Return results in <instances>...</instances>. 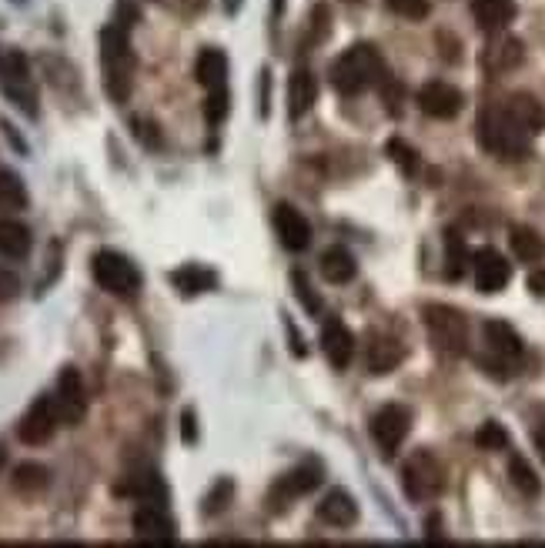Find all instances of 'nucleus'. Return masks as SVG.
<instances>
[{
	"label": "nucleus",
	"instance_id": "c03bdc74",
	"mask_svg": "<svg viewBox=\"0 0 545 548\" xmlns=\"http://www.w3.org/2000/svg\"><path fill=\"white\" fill-rule=\"evenodd\" d=\"M285 328H288V335H291V351H295V358H305L308 351H305V345H301V335H298L295 325H291L288 318H285Z\"/></svg>",
	"mask_w": 545,
	"mask_h": 548
},
{
	"label": "nucleus",
	"instance_id": "aec40b11",
	"mask_svg": "<svg viewBox=\"0 0 545 548\" xmlns=\"http://www.w3.org/2000/svg\"><path fill=\"white\" fill-rule=\"evenodd\" d=\"M194 77L204 91H225L228 87V54L218 47H204L194 61Z\"/></svg>",
	"mask_w": 545,
	"mask_h": 548
},
{
	"label": "nucleus",
	"instance_id": "c756f323",
	"mask_svg": "<svg viewBox=\"0 0 545 548\" xmlns=\"http://www.w3.org/2000/svg\"><path fill=\"white\" fill-rule=\"evenodd\" d=\"M47 485H51V472H47L44 465H37V462L17 465V472H14V492L34 498V495H41Z\"/></svg>",
	"mask_w": 545,
	"mask_h": 548
},
{
	"label": "nucleus",
	"instance_id": "8fccbe9b",
	"mask_svg": "<svg viewBox=\"0 0 545 548\" xmlns=\"http://www.w3.org/2000/svg\"><path fill=\"white\" fill-rule=\"evenodd\" d=\"M348 4H358V0H348Z\"/></svg>",
	"mask_w": 545,
	"mask_h": 548
},
{
	"label": "nucleus",
	"instance_id": "a878e982",
	"mask_svg": "<svg viewBox=\"0 0 545 548\" xmlns=\"http://www.w3.org/2000/svg\"><path fill=\"white\" fill-rule=\"evenodd\" d=\"M34 248V238H31V228L14 218H0V254L11 261H21L27 258Z\"/></svg>",
	"mask_w": 545,
	"mask_h": 548
},
{
	"label": "nucleus",
	"instance_id": "de8ad7c7",
	"mask_svg": "<svg viewBox=\"0 0 545 548\" xmlns=\"http://www.w3.org/2000/svg\"><path fill=\"white\" fill-rule=\"evenodd\" d=\"M532 442H535V452H539V455H542V462H545V422L532 432Z\"/></svg>",
	"mask_w": 545,
	"mask_h": 548
},
{
	"label": "nucleus",
	"instance_id": "412c9836",
	"mask_svg": "<svg viewBox=\"0 0 545 548\" xmlns=\"http://www.w3.org/2000/svg\"><path fill=\"white\" fill-rule=\"evenodd\" d=\"M472 17L485 34H502L515 21L512 0H472Z\"/></svg>",
	"mask_w": 545,
	"mask_h": 548
},
{
	"label": "nucleus",
	"instance_id": "bb28decb",
	"mask_svg": "<svg viewBox=\"0 0 545 548\" xmlns=\"http://www.w3.org/2000/svg\"><path fill=\"white\" fill-rule=\"evenodd\" d=\"M171 285L181 291L184 298H194V295H204L218 285V274L201 268V264H181L178 271L171 274Z\"/></svg>",
	"mask_w": 545,
	"mask_h": 548
},
{
	"label": "nucleus",
	"instance_id": "7c9ffc66",
	"mask_svg": "<svg viewBox=\"0 0 545 548\" xmlns=\"http://www.w3.org/2000/svg\"><path fill=\"white\" fill-rule=\"evenodd\" d=\"M469 251H465V241L459 231H449L445 234V278L449 281H459L465 268H469Z\"/></svg>",
	"mask_w": 545,
	"mask_h": 548
},
{
	"label": "nucleus",
	"instance_id": "f704fd0d",
	"mask_svg": "<svg viewBox=\"0 0 545 548\" xmlns=\"http://www.w3.org/2000/svg\"><path fill=\"white\" fill-rule=\"evenodd\" d=\"M475 445H479L482 452H502V448H509V432H505L499 422H485L479 432H475Z\"/></svg>",
	"mask_w": 545,
	"mask_h": 548
},
{
	"label": "nucleus",
	"instance_id": "2eb2a0df",
	"mask_svg": "<svg viewBox=\"0 0 545 548\" xmlns=\"http://www.w3.org/2000/svg\"><path fill=\"white\" fill-rule=\"evenodd\" d=\"M271 224H275L278 241L285 244L288 251L298 254L311 244V224H308L305 214H301L298 208H291V204H278L275 214H271Z\"/></svg>",
	"mask_w": 545,
	"mask_h": 548
},
{
	"label": "nucleus",
	"instance_id": "9b49d317",
	"mask_svg": "<svg viewBox=\"0 0 545 548\" xmlns=\"http://www.w3.org/2000/svg\"><path fill=\"white\" fill-rule=\"evenodd\" d=\"M131 528H134V538H141V542H154V545L178 542V525H174V518L161 502H141L131 518Z\"/></svg>",
	"mask_w": 545,
	"mask_h": 548
},
{
	"label": "nucleus",
	"instance_id": "423d86ee",
	"mask_svg": "<svg viewBox=\"0 0 545 548\" xmlns=\"http://www.w3.org/2000/svg\"><path fill=\"white\" fill-rule=\"evenodd\" d=\"M402 488L412 502H432L442 495L445 488V468L432 452L418 448L415 455H408V462L402 465Z\"/></svg>",
	"mask_w": 545,
	"mask_h": 548
},
{
	"label": "nucleus",
	"instance_id": "2f4dec72",
	"mask_svg": "<svg viewBox=\"0 0 545 548\" xmlns=\"http://www.w3.org/2000/svg\"><path fill=\"white\" fill-rule=\"evenodd\" d=\"M385 154H388V161H392L395 168L405 174V178H415L418 168H422V158H418V151L408 141H402V137H392V141L385 144Z\"/></svg>",
	"mask_w": 545,
	"mask_h": 548
},
{
	"label": "nucleus",
	"instance_id": "ddd939ff",
	"mask_svg": "<svg viewBox=\"0 0 545 548\" xmlns=\"http://www.w3.org/2000/svg\"><path fill=\"white\" fill-rule=\"evenodd\" d=\"M472 278L482 295H499V291L512 281V264L495 248H482L472 254Z\"/></svg>",
	"mask_w": 545,
	"mask_h": 548
},
{
	"label": "nucleus",
	"instance_id": "39448f33",
	"mask_svg": "<svg viewBox=\"0 0 545 548\" xmlns=\"http://www.w3.org/2000/svg\"><path fill=\"white\" fill-rule=\"evenodd\" d=\"M425 331L442 355L459 358L469 351V321H465L462 311H455L449 305H428L425 308Z\"/></svg>",
	"mask_w": 545,
	"mask_h": 548
},
{
	"label": "nucleus",
	"instance_id": "4468645a",
	"mask_svg": "<svg viewBox=\"0 0 545 548\" xmlns=\"http://www.w3.org/2000/svg\"><path fill=\"white\" fill-rule=\"evenodd\" d=\"M462 104H465L462 91L445 81H428L422 91H418V107H422V114L435 117V121H452V117H459Z\"/></svg>",
	"mask_w": 545,
	"mask_h": 548
},
{
	"label": "nucleus",
	"instance_id": "0eeeda50",
	"mask_svg": "<svg viewBox=\"0 0 545 548\" xmlns=\"http://www.w3.org/2000/svg\"><path fill=\"white\" fill-rule=\"evenodd\" d=\"M0 91L11 97L27 117H37V84L31 77V64L21 51L0 47Z\"/></svg>",
	"mask_w": 545,
	"mask_h": 548
},
{
	"label": "nucleus",
	"instance_id": "5701e85b",
	"mask_svg": "<svg viewBox=\"0 0 545 548\" xmlns=\"http://www.w3.org/2000/svg\"><path fill=\"white\" fill-rule=\"evenodd\" d=\"M114 495L121 498H134V502H168V485L161 482V475L154 472H141V475H131L114 488Z\"/></svg>",
	"mask_w": 545,
	"mask_h": 548
},
{
	"label": "nucleus",
	"instance_id": "f3484780",
	"mask_svg": "<svg viewBox=\"0 0 545 548\" xmlns=\"http://www.w3.org/2000/svg\"><path fill=\"white\" fill-rule=\"evenodd\" d=\"M321 351H325L328 365L345 371L355 358V335L338 318H328L325 328H321Z\"/></svg>",
	"mask_w": 545,
	"mask_h": 548
},
{
	"label": "nucleus",
	"instance_id": "cd10ccee",
	"mask_svg": "<svg viewBox=\"0 0 545 548\" xmlns=\"http://www.w3.org/2000/svg\"><path fill=\"white\" fill-rule=\"evenodd\" d=\"M321 274H325L328 285H348L358 274V264L345 248H328L321 254Z\"/></svg>",
	"mask_w": 545,
	"mask_h": 548
},
{
	"label": "nucleus",
	"instance_id": "9d476101",
	"mask_svg": "<svg viewBox=\"0 0 545 548\" xmlns=\"http://www.w3.org/2000/svg\"><path fill=\"white\" fill-rule=\"evenodd\" d=\"M408 428H412V411L405 405H385L372 415V438L378 445V452L385 458H392L402 442L408 438Z\"/></svg>",
	"mask_w": 545,
	"mask_h": 548
},
{
	"label": "nucleus",
	"instance_id": "c85d7f7f",
	"mask_svg": "<svg viewBox=\"0 0 545 548\" xmlns=\"http://www.w3.org/2000/svg\"><path fill=\"white\" fill-rule=\"evenodd\" d=\"M509 244L515 251V258L525 261V264H535L545 258V241L539 238V231L525 228V224H515L512 234H509Z\"/></svg>",
	"mask_w": 545,
	"mask_h": 548
},
{
	"label": "nucleus",
	"instance_id": "ea45409f",
	"mask_svg": "<svg viewBox=\"0 0 545 548\" xmlns=\"http://www.w3.org/2000/svg\"><path fill=\"white\" fill-rule=\"evenodd\" d=\"M134 134H138V141H141V144H148V148H161L158 124L144 121V117H134Z\"/></svg>",
	"mask_w": 545,
	"mask_h": 548
},
{
	"label": "nucleus",
	"instance_id": "c9c22d12",
	"mask_svg": "<svg viewBox=\"0 0 545 548\" xmlns=\"http://www.w3.org/2000/svg\"><path fill=\"white\" fill-rule=\"evenodd\" d=\"M291 285H295V295L301 301V308H305L308 315H318V311H321V295H318L315 288H311L308 274L305 271H291Z\"/></svg>",
	"mask_w": 545,
	"mask_h": 548
},
{
	"label": "nucleus",
	"instance_id": "a211bd4d",
	"mask_svg": "<svg viewBox=\"0 0 545 548\" xmlns=\"http://www.w3.org/2000/svg\"><path fill=\"white\" fill-rule=\"evenodd\" d=\"M522 57H525V47L519 37H512V34H495L489 47L482 51V67L489 74H505V71H515V67L522 64Z\"/></svg>",
	"mask_w": 545,
	"mask_h": 548
},
{
	"label": "nucleus",
	"instance_id": "20e7f679",
	"mask_svg": "<svg viewBox=\"0 0 545 548\" xmlns=\"http://www.w3.org/2000/svg\"><path fill=\"white\" fill-rule=\"evenodd\" d=\"M91 274L107 295L131 301L141 291V271L131 258H124L118 251H97L91 261Z\"/></svg>",
	"mask_w": 545,
	"mask_h": 548
},
{
	"label": "nucleus",
	"instance_id": "b1692460",
	"mask_svg": "<svg viewBox=\"0 0 545 548\" xmlns=\"http://www.w3.org/2000/svg\"><path fill=\"white\" fill-rule=\"evenodd\" d=\"M505 111L515 117V124H519L522 131H529V134L545 131V104L539 101V97L519 91V94H512L509 101H505Z\"/></svg>",
	"mask_w": 545,
	"mask_h": 548
},
{
	"label": "nucleus",
	"instance_id": "6e6552de",
	"mask_svg": "<svg viewBox=\"0 0 545 548\" xmlns=\"http://www.w3.org/2000/svg\"><path fill=\"white\" fill-rule=\"evenodd\" d=\"M321 478H325V468H321V462H315V458H311V462H301L298 468H291V472L285 478H278L275 488H271V495H268L271 512H285L295 498L311 495L321 485Z\"/></svg>",
	"mask_w": 545,
	"mask_h": 548
},
{
	"label": "nucleus",
	"instance_id": "a19ab883",
	"mask_svg": "<svg viewBox=\"0 0 545 548\" xmlns=\"http://www.w3.org/2000/svg\"><path fill=\"white\" fill-rule=\"evenodd\" d=\"M17 291H21V281H17V274L11 268H0V301L17 298Z\"/></svg>",
	"mask_w": 545,
	"mask_h": 548
},
{
	"label": "nucleus",
	"instance_id": "37998d69",
	"mask_svg": "<svg viewBox=\"0 0 545 548\" xmlns=\"http://www.w3.org/2000/svg\"><path fill=\"white\" fill-rule=\"evenodd\" d=\"M425 538H432V542H439L442 535V515H428L425 518Z\"/></svg>",
	"mask_w": 545,
	"mask_h": 548
},
{
	"label": "nucleus",
	"instance_id": "49530a36",
	"mask_svg": "<svg viewBox=\"0 0 545 548\" xmlns=\"http://www.w3.org/2000/svg\"><path fill=\"white\" fill-rule=\"evenodd\" d=\"M529 288H532V295L545 298V271H532L529 274Z\"/></svg>",
	"mask_w": 545,
	"mask_h": 548
},
{
	"label": "nucleus",
	"instance_id": "473e14b6",
	"mask_svg": "<svg viewBox=\"0 0 545 548\" xmlns=\"http://www.w3.org/2000/svg\"><path fill=\"white\" fill-rule=\"evenodd\" d=\"M509 478H512V485L519 488V492L525 498H535V495H542V482H539V475H535V468L525 462L522 455H512L509 458Z\"/></svg>",
	"mask_w": 545,
	"mask_h": 548
},
{
	"label": "nucleus",
	"instance_id": "4be33fe9",
	"mask_svg": "<svg viewBox=\"0 0 545 548\" xmlns=\"http://www.w3.org/2000/svg\"><path fill=\"white\" fill-rule=\"evenodd\" d=\"M318 518L325 525H332V528H352L358 522V505H355V498L348 495V492L335 488V492H328L325 498H321Z\"/></svg>",
	"mask_w": 545,
	"mask_h": 548
},
{
	"label": "nucleus",
	"instance_id": "72a5a7b5",
	"mask_svg": "<svg viewBox=\"0 0 545 548\" xmlns=\"http://www.w3.org/2000/svg\"><path fill=\"white\" fill-rule=\"evenodd\" d=\"M27 188L14 171H0V211H24Z\"/></svg>",
	"mask_w": 545,
	"mask_h": 548
},
{
	"label": "nucleus",
	"instance_id": "393cba45",
	"mask_svg": "<svg viewBox=\"0 0 545 548\" xmlns=\"http://www.w3.org/2000/svg\"><path fill=\"white\" fill-rule=\"evenodd\" d=\"M315 97H318L315 74H311L308 67H298L288 81V114L295 117V121L298 117H305L311 111V104H315Z\"/></svg>",
	"mask_w": 545,
	"mask_h": 548
},
{
	"label": "nucleus",
	"instance_id": "f8f14e48",
	"mask_svg": "<svg viewBox=\"0 0 545 548\" xmlns=\"http://www.w3.org/2000/svg\"><path fill=\"white\" fill-rule=\"evenodd\" d=\"M57 411H61V422L64 425H81L84 415H87V388H84V378L81 371L67 365L57 378Z\"/></svg>",
	"mask_w": 545,
	"mask_h": 548
},
{
	"label": "nucleus",
	"instance_id": "4c0bfd02",
	"mask_svg": "<svg viewBox=\"0 0 545 548\" xmlns=\"http://www.w3.org/2000/svg\"><path fill=\"white\" fill-rule=\"evenodd\" d=\"M228 111H231L228 87H225V91H208V101H204V117H208V124L218 127L228 117Z\"/></svg>",
	"mask_w": 545,
	"mask_h": 548
},
{
	"label": "nucleus",
	"instance_id": "09e8293b",
	"mask_svg": "<svg viewBox=\"0 0 545 548\" xmlns=\"http://www.w3.org/2000/svg\"><path fill=\"white\" fill-rule=\"evenodd\" d=\"M4 462H7V452H4V448H0V468H4Z\"/></svg>",
	"mask_w": 545,
	"mask_h": 548
},
{
	"label": "nucleus",
	"instance_id": "a18cd8bd",
	"mask_svg": "<svg viewBox=\"0 0 545 548\" xmlns=\"http://www.w3.org/2000/svg\"><path fill=\"white\" fill-rule=\"evenodd\" d=\"M174 4H178L184 14H191V17H194V14H201L204 7H208V0H174Z\"/></svg>",
	"mask_w": 545,
	"mask_h": 548
},
{
	"label": "nucleus",
	"instance_id": "dca6fc26",
	"mask_svg": "<svg viewBox=\"0 0 545 548\" xmlns=\"http://www.w3.org/2000/svg\"><path fill=\"white\" fill-rule=\"evenodd\" d=\"M485 345H489V351L495 358H499V365H515V361H522L525 355V345L519 338V331H515L509 321H485Z\"/></svg>",
	"mask_w": 545,
	"mask_h": 548
},
{
	"label": "nucleus",
	"instance_id": "f03ea898",
	"mask_svg": "<svg viewBox=\"0 0 545 548\" xmlns=\"http://www.w3.org/2000/svg\"><path fill=\"white\" fill-rule=\"evenodd\" d=\"M134 47L128 41V31L121 24H111L101 31V71H104V91L114 104H124L134 87Z\"/></svg>",
	"mask_w": 545,
	"mask_h": 548
},
{
	"label": "nucleus",
	"instance_id": "6ab92c4d",
	"mask_svg": "<svg viewBox=\"0 0 545 548\" xmlns=\"http://www.w3.org/2000/svg\"><path fill=\"white\" fill-rule=\"evenodd\" d=\"M402 361H405L402 341L392 335H372V341H368L365 348V368L372 371V375H388V371H395Z\"/></svg>",
	"mask_w": 545,
	"mask_h": 548
},
{
	"label": "nucleus",
	"instance_id": "7ed1b4c3",
	"mask_svg": "<svg viewBox=\"0 0 545 548\" xmlns=\"http://www.w3.org/2000/svg\"><path fill=\"white\" fill-rule=\"evenodd\" d=\"M475 134H479V144L489 154L502 161H519L525 151H529V131H522L515 124V117L505 111V104H489L479 114V124H475Z\"/></svg>",
	"mask_w": 545,
	"mask_h": 548
},
{
	"label": "nucleus",
	"instance_id": "e433bc0d",
	"mask_svg": "<svg viewBox=\"0 0 545 548\" xmlns=\"http://www.w3.org/2000/svg\"><path fill=\"white\" fill-rule=\"evenodd\" d=\"M231 495H235V485H231V478H221L218 485L211 488L208 492V498H204V505H201V512L204 515H221L228 508V502H231Z\"/></svg>",
	"mask_w": 545,
	"mask_h": 548
},
{
	"label": "nucleus",
	"instance_id": "58836bf2",
	"mask_svg": "<svg viewBox=\"0 0 545 548\" xmlns=\"http://www.w3.org/2000/svg\"><path fill=\"white\" fill-rule=\"evenodd\" d=\"M385 7L398 17H405V21H425L428 17V0H385Z\"/></svg>",
	"mask_w": 545,
	"mask_h": 548
},
{
	"label": "nucleus",
	"instance_id": "1a4fd4ad",
	"mask_svg": "<svg viewBox=\"0 0 545 548\" xmlns=\"http://www.w3.org/2000/svg\"><path fill=\"white\" fill-rule=\"evenodd\" d=\"M57 425H64L61 422V411H57V398L54 395H41L31 408L24 411L21 425H17V438H21L24 445H31V448L47 445L54 438Z\"/></svg>",
	"mask_w": 545,
	"mask_h": 548
},
{
	"label": "nucleus",
	"instance_id": "f257e3e1",
	"mask_svg": "<svg viewBox=\"0 0 545 548\" xmlns=\"http://www.w3.org/2000/svg\"><path fill=\"white\" fill-rule=\"evenodd\" d=\"M328 77L342 97H358L378 81H385V61L372 44H352L332 61Z\"/></svg>",
	"mask_w": 545,
	"mask_h": 548
},
{
	"label": "nucleus",
	"instance_id": "79ce46f5",
	"mask_svg": "<svg viewBox=\"0 0 545 548\" xmlns=\"http://www.w3.org/2000/svg\"><path fill=\"white\" fill-rule=\"evenodd\" d=\"M181 438H184V445L198 442V428H194V411L191 408L181 411Z\"/></svg>",
	"mask_w": 545,
	"mask_h": 548
}]
</instances>
